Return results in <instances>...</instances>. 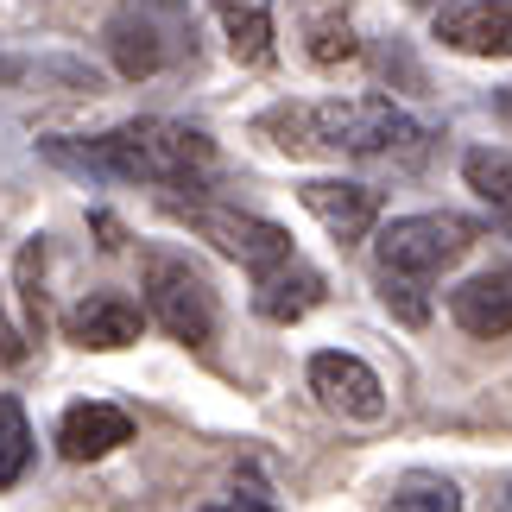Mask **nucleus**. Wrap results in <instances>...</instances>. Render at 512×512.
<instances>
[{
    "label": "nucleus",
    "instance_id": "nucleus-9",
    "mask_svg": "<svg viewBox=\"0 0 512 512\" xmlns=\"http://www.w3.org/2000/svg\"><path fill=\"white\" fill-rule=\"evenodd\" d=\"M121 443H133V418L108 399H83L57 418V449H64L70 462H102Z\"/></svg>",
    "mask_w": 512,
    "mask_h": 512
},
{
    "label": "nucleus",
    "instance_id": "nucleus-14",
    "mask_svg": "<svg viewBox=\"0 0 512 512\" xmlns=\"http://www.w3.org/2000/svg\"><path fill=\"white\" fill-rule=\"evenodd\" d=\"M108 51H114V70H121L127 83H140V76H152L165 64V45H159V32H152L146 19H114V26H108Z\"/></svg>",
    "mask_w": 512,
    "mask_h": 512
},
{
    "label": "nucleus",
    "instance_id": "nucleus-1",
    "mask_svg": "<svg viewBox=\"0 0 512 512\" xmlns=\"http://www.w3.org/2000/svg\"><path fill=\"white\" fill-rule=\"evenodd\" d=\"M45 159L89 171V177H127V184H159V190H196L203 171L215 165L209 133H196L184 121H165V114H140V121H121L114 133L89 146L70 140H45Z\"/></svg>",
    "mask_w": 512,
    "mask_h": 512
},
{
    "label": "nucleus",
    "instance_id": "nucleus-22",
    "mask_svg": "<svg viewBox=\"0 0 512 512\" xmlns=\"http://www.w3.org/2000/svg\"><path fill=\"white\" fill-rule=\"evenodd\" d=\"M500 114H506V121H512V89H506V95H500Z\"/></svg>",
    "mask_w": 512,
    "mask_h": 512
},
{
    "label": "nucleus",
    "instance_id": "nucleus-5",
    "mask_svg": "<svg viewBox=\"0 0 512 512\" xmlns=\"http://www.w3.org/2000/svg\"><path fill=\"white\" fill-rule=\"evenodd\" d=\"M146 317L165 329L171 342L203 348L215 336V291L190 260H171V253H152L146 260Z\"/></svg>",
    "mask_w": 512,
    "mask_h": 512
},
{
    "label": "nucleus",
    "instance_id": "nucleus-11",
    "mask_svg": "<svg viewBox=\"0 0 512 512\" xmlns=\"http://www.w3.org/2000/svg\"><path fill=\"white\" fill-rule=\"evenodd\" d=\"M449 317H456L475 342H500L512 336V272H475L449 291Z\"/></svg>",
    "mask_w": 512,
    "mask_h": 512
},
{
    "label": "nucleus",
    "instance_id": "nucleus-15",
    "mask_svg": "<svg viewBox=\"0 0 512 512\" xmlns=\"http://www.w3.org/2000/svg\"><path fill=\"white\" fill-rule=\"evenodd\" d=\"M462 177L481 203H494V215H512V146H475L462 152Z\"/></svg>",
    "mask_w": 512,
    "mask_h": 512
},
{
    "label": "nucleus",
    "instance_id": "nucleus-17",
    "mask_svg": "<svg viewBox=\"0 0 512 512\" xmlns=\"http://www.w3.org/2000/svg\"><path fill=\"white\" fill-rule=\"evenodd\" d=\"M32 462V424H26V405L13 399V392H0V494L26 475Z\"/></svg>",
    "mask_w": 512,
    "mask_h": 512
},
{
    "label": "nucleus",
    "instance_id": "nucleus-3",
    "mask_svg": "<svg viewBox=\"0 0 512 512\" xmlns=\"http://www.w3.org/2000/svg\"><path fill=\"white\" fill-rule=\"evenodd\" d=\"M165 209L177 215V222H190L215 253H228L234 266H247L253 279H266V272H279V266L298 260V253H291V234L279 222H266V215L222 209V203H177V196H165Z\"/></svg>",
    "mask_w": 512,
    "mask_h": 512
},
{
    "label": "nucleus",
    "instance_id": "nucleus-7",
    "mask_svg": "<svg viewBox=\"0 0 512 512\" xmlns=\"http://www.w3.org/2000/svg\"><path fill=\"white\" fill-rule=\"evenodd\" d=\"M64 342L76 348H95V354H114V348H133L140 342V329H146V310L121 298V291H89V298H76L64 310Z\"/></svg>",
    "mask_w": 512,
    "mask_h": 512
},
{
    "label": "nucleus",
    "instance_id": "nucleus-18",
    "mask_svg": "<svg viewBox=\"0 0 512 512\" xmlns=\"http://www.w3.org/2000/svg\"><path fill=\"white\" fill-rule=\"evenodd\" d=\"M19 304H26V329H45V241L19 247Z\"/></svg>",
    "mask_w": 512,
    "mask_h": 512
},
{
    "label": "nucleus",
    "instance_id": "nucleus-13",
    "mask_svg": "<svg viewBox=\"0 0 512 512\" xmlns=\"http://www.w3.org/2000/svg\"><path fill=\"white\" fill-rule=\"evenodd\" d=\"M215 13H222V26H228V51L241 57V64H266V57H272V13H266V0H215Z\"/></svg>",
    "mask_w": 512,
    "mask_h": 512
},
{
    "label": "nucleus",
    "instance_id": "nucleus-19",
    "mask_svg": "<svg viewBox=\"0 0 512 512\" xmlns=\"http://www.w3.org/2000/svg\"><path fill=\"white\" fill-rule=\"evenodd\" d=\"M380 298H386L392 317L411 323V329L430 317V298H424V285H418V279H392V272H380Z\"/></svg>",
    "mask_w": 512,
    "mask_h": 512
},
{
    "label": "nucleus",
    "instance_id": "nucleus-4",
    "mask_svg": "<svg viewBox=\"0 0 512 512\" xmlns=\"http://www.w3.org/2000/svg\"><path fill=\"white\" fill-rule=\"evenodd\" d=\"M475 247V222H462V215H399V222L380 228V241H373V260L380 272L392 279H437L443 266H456L462 253Z\"/></svg>",
    "mask_w": 512,
    "mask_h": 512
},
{
    "label": "nucleus",
    "instance_id": "nucleus-21",
    "mask_svg": "<svg viewBox=\"0 0 512 512\" xmlns=\"http://www.w3.org/2000/svg\"><path fill=\"white\" fill-rule=\"evenodd\" d=\"M26 361V336L7 323V304H0V367H19Z\"/></svg>",
    "mask_w": 512,
    "mask_h": 512
},
{
    "label": "nucleus",
    "instance_id": "nucleus-20",
    "mask_svg": "<svg viewBox=\"0 0 512 512\" xmlns=\"http://www.w3.org/2000/svg\"><path fill=\"white\" fill-rule=\"evenodd\" d=\"M361 51L348 32V19H336V26H310V64H348V57Z\"/></svg>",
    "mask_w": 512,
    "mask_h": 512
},
{
    "label": "nucleus",
    "instance_id": "nucleus-6",
    "mask_svg": "<svg viewBox=\"0 0 512 512\" xmlns=\"http://www.w3.org/2000/svg\"><path fill=\"white\" fill-rule=\"evenodd\" d=\"M310 392L336 411V418H354V424H373L386 411V386L361 354H342V348H323L310 354Z\"/></svg>",
    "mask_w": 512,
    "mask_h": 512
},
{
    "label": "nucleus",
    "instance_id": "nucleus-16",
    "mask_svg": "<svg viewBox=\"0 0 512 512\" xmlns=\"http://www.w3.org/2000/svg\"><path fill=\"white\" fill-rule=\"evenodd\" d=\"M386 512H462V487L449 481V475L411 468V475H399V487H392Z\"/></svg>",
    "mask_w": 512,
    "mask_h": 512
},
{
    "label": "nucleus",
    "instance_id": "nucleus-8",
    "mask_svg": "<svg viewBox=\"0 0 512 512\" xmlns=\"http://www.w3.org/2000/svg\"><path fill=\"white\" fill-rule=\"evenodd\" d=\"M298 203L317 215L336 241H361V234L380 222V190L354 184V177H310V184H298Z\"/></svg>",
    "mask_w": 512,
    "mask_h": 512
},
{
    "label": "nucleus",
    "instance_id": "nucleus-2",
    "mask_svg": "<svg viewBox=\"0 0 512 512\" xmlns=\"http://www.w3.org/2000/svg\"><path fill=\"white\" fill-rule=\"evenodd\" d=\"M279 152H392V146H411L418 140V121L405 108H392L386 95H348V102H279L266 108L260 121Z\"/></svg>",
    "mask_w": 512,
    "mask_h": 512
},
{
    "label": "nucleus",
    "instance_id": "nucleus-12",
    "mask_svg": "<svg viewBox=\"0 0 512 512\" xmlns=\"http://www.w3.org/2000/svg\"><path fill=\"white\" fill-rule=\"evenodd\" d=\"M317 304H323V272L304 266V260H291L279 272H266V279H253V310H260L266 323H298Z\"/></svg>",
    "mask_w": 512,
    "mask_h": 512
},
{
    "label": "nucleus",
    "instance_id": "nucleus-10",
    "mask_svg": "<svg viewBox=\"0 0 512 512\" xmlns=\"http://www.w3.org/2000/svg\"><path fill=\"white\" fill-rule=\"evenodd\" d=\"M437 38L462 57H512V0H468L437 13Z\"/></svg>",
    "mask_w": 512,
    "mask_h": 512
},
{
    "label": "nucleus",
    "instance_id": "nucleus-23",
    "mask_svg": "<svg viewBox=\"0 0 512 512\" xmlns=\"http://www.w3.org/2000/svg\"><path fill=\"white\" fill-rule=\"evenodd\" d=\"M506 512H512V494H506Z\"/></svg>",
    "mask_w": 512,
    "mask_h": 512
}]
</instances>
